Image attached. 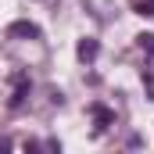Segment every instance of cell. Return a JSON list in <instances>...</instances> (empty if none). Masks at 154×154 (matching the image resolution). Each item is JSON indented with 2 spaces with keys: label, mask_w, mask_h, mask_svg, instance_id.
Here are the masks:
<instances>
[{
  "label": "cell",
  "mask_w": 154,
  "mask_h": 154,
  "mask_svg": "<svg viewBox=\"0 0 154 154\" xmlns=\"http://www.w3.org/2000/svg\"><path fill=\"white\" fill-rule=\"evenodd\" d=\"M90 118H93V136H100V133H108V129L115 125V111H111L108 104H100V100L90 104Z\"/></svg>",
  "instance_id": "1"
},
{
  "label": "cell",
  "mask_w": 154,
  "mask_h": 154,
  "mask_svg": "<svg viewBox=\"0 0 154 154\" xmlns=\"http://www.w3.org/2000/svg\"><path fill=\"white\" fill-rule=\"evenodd\" d=\"M29 75L25 72H14V90H11V100H7V108H22L25 104V97H29Z\"/></svg>",
  "instance_id": "2"
},
{
  "label": "cell",
  "mask_w": 154,
  "mask_h": 154,
  "mask_svg": "<svg viewBox=\"0 0 154 154\" xmlns=\"http://www.w3.org/2000/svg\"><path fill=\"white\" fill-rule=\"evenodd\" d=\"M7 36H22V39H39V25H32V22H11L7 25Z\"/></svg>",
  "instance_id": "3"
},
{
  "label": "cell",
  "mask_w": 154,
  "mask_h": 154,
  "mask_svg": "<svg viewBox=\"0 0 154 154\" xmlns=\"http://www.w3.org/2000/svg\"><path fill=\"white\" fill-rule=\"evenodd\" d=\"M75 54H79V61H97V54H100V43L93 36H86V39H79V47H75Z\"/></svg>",
  "instance_id": "4"
},
{
  "label": "cell",
  "mask_w": 154,
  "mask_h": 154,
  "mask_svg": "<svg viewBox=\"0 0 154 154\" xmlns=\"http://www.w3.org/2000/svg\"><path fill=\"white\" fill-rule=\"evenodd\" d=\"M136 47H140L143 57H151V61H154V32H140V36H136Z\"/></svg>",
  "instance_id": "5"
},
{
  "label": "cell",
  "mask_w": 154,
  "mask_h": 154,
  "mask_svg": "<svg viewBox=\"0 0 154 154\" xmlns=\"http://www.w3.org/2000/svg\"><path fill=\"white\" fill-rule=\"evenodd\" d=\"M129 7H133L136 14H147V18H154V0H129Z\"/></svg>",
  "instance_id": "6"
}]
</instances>
